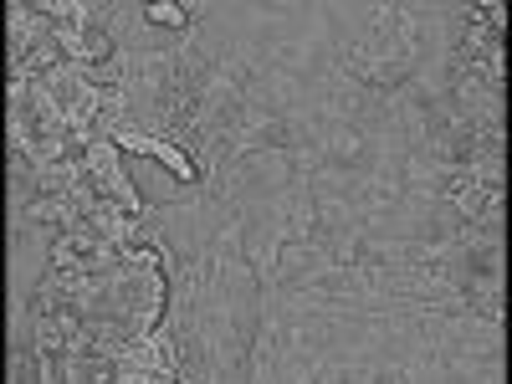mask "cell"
<instances>
[{"mask_svg": "<svg viewBox=\"0 0 512 384\" xmlns=\"http://www.w3.org/2000/svg\"><path fill=\"white\" fill-rule=\"evenodd\" d=\"M144 26H159L164 36L190 31V11L185 6H144Z\"/></svg>", "mask_w": 512, "mask_h": 384, "instance_id": "obj_2", "label": "cell"}, {"mask_svg": "<svg viewBox=\"0 0 512 384\" xmlns=\"http://www.w3.org/2000/svg\"><path fill=\"white\" fill-rule=\"evenodd\" d=\"M88 175L98 180V190L118 205V210H128V216H149V200L139 195V185L123 175V149L113 144V139H93L88 144Z\"/></svg>", "mask_w": 512, "mask_h": 384, "instance_id": "obj_1", "label": "cell"}]
</instances>
